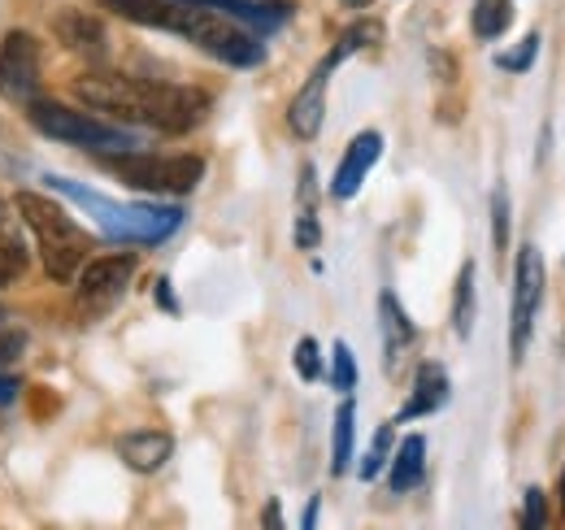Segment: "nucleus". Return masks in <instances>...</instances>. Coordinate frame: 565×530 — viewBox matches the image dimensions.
I'll return each instance as SVG.
<instances>
[{"mask_svg": "<svg viewBox=\"0 0 565 530\" xmlns=\"http://www.w3.org/2000/svg\"><path fill=\"white\" fill-rule=\"evenodd\" d=\"M544 257L535 244H522L518 248V265H513V305H509V357L513 365L526 361V348H531V335H535V318H540V305H544Z\"/></svg>", "mask_w": 565, "mask_h": 530, "instance_id": "nucleus-8", "label": "nucleus"}, {"mask_svg": "<svg viewBox=\"0 0 565 530\" xmlns=\"http://www.w3.org/2000/svg\"><path fill=\"white\" fill-rule=\"evenodd\" d=\"M44 188L74 200V204H83L92 213V222L105 231V240H114V244L152 248V244L170 240L183 226V209H174V204H118V200L100 197L96 188H83V183H71V179H53V174H44Z\"/></svg>", "mask_w": 565, "mask_h": 530, "instance_id": "nucleus-3", "label": "nucleus"}, {"mask_svg": "<svg viewBox=\"0 0 565 530\" xmlns=\"http://www.w3.org/2000/svg\"><path fill=\"white\" fill-rule=\"evenodd\" d=\"M353 439H356V404L344 396L335 409V435H331V474H349L353 465Z\"/></svg>", "mask_w": 565, "mask_h": 530, "instance_id": "nucleus-19", "label": "nucleus"}, {"mask_svg": "<svg viewBox=\"0 0 565 530\" xmlns=\"http://www.w3.org/2000/svg\"><path fill=\"white\" fill-rule=\"evenodd\" d=\"M26 118L31 127L57 144H71V148H83V152H96V157H122V152H140V139L122 127H109L92 114H78L71 105H57L49 96H35L26 105Z\"/></svg>", "mask_w": 565, "mask_h": 530, "instance_id": "nucleus-5", "label": "nucleus"}, {"mask_svg": "<svg viewBox=\"0 0 565 530\" xmlns=\"http://www.w3.org/2000/svg\"><path fill=\"white\" fill-rule=\"evenodd\" d=\"M448 404V370L439 361H423L418 374H414V396L401 404L396 422H414V417H426V413H439Z\"/></svg>", "mask_w": 565, "mask_h": 530, "instance_id": "nucleus-15", "label": "nucleus"}, {"mask_svg": "<svg viewBox=\"0 0 565 530\" xmlns=\"http://www.w3.org/2000/svg\"><path fill=\"white\" fill-rule=\"evenodd\" d=\"M379 331H383V365H387V374H396L401 361L409 357L414 339H418L409 314H405L401 300H396V292H383V296H379Z\"/></svg>", "mask_w": 565, "mask_h": 530, "instance_id": "nucleus-12", "label": "nucleus"}, {"mask_svg": "<svg viewBox=\"0 0 565 530\" xmlns=\"http://www.w3.org/2000/svg\"><path fill=\"white\" fill-rule=\"evenodd\" d=\"M548 527V500L540 487H526V500H522V530H544Z\"/></svg>", "mask_w": 565, "mask_h": 530, "instance_id": "nucleus-27", "label": "nucleus"}, {"mask_svg": "<svg viewBox=\"0 0 565 530\" xmlns=\"http://www.w3.org/2000/svg\"><path fill=\"white\" fill-rule=\"evenodd\" d=\"M374 40H379V26H374V22H356V26H349V31L340 35V44L313 66V74L305 78V87L296 92V100H291V109H287V127L296 131V139H318L322 118H327V87H331V74L344 66L356 49H365V44H374Z\"/></svg>", "mask_w": 565, "mask_h": 530, "instance_id": "nucleus-6", "label": "nucleus"}, {"mask_svg": "<svg viewBox=\"0 0 565 530\" xmlns=\"http://www.w3.org/2000/svg\"><path fill=\"white\" fill-rule=\"evenodd\" d=\"M349 9H370V0H344Z\"/></svg>", "mask_w": 565, "mask_h": 530, "instance_id": "nucleus-34", "label": "nucleus"}, {"mask_svg": "<svg viewBox=\"0 0 565 530\" xmlns=\"http://www.w3.org/2000/svg\"><path fill=\"white\" fill-rule=\"evenodd\" d=\"M0 357H22V331L9 327L4 309H0Z\"/></svg>", "mask_w": 565, "mask_h": 530, "instance_id": "nucleus-28", "label": "nucleus"}, {"mask_svg": "<svg viewBox=\"0 0 565 530\" xmlns=\"http://www.w3.org/2000/svg\"><path fill=\"white\" fill-rule=\"evenodd\" d=\"M452 331L470 339L475 331V262L461 265L457 274V292H452Z\"/></svg>", "mask_w": 565, "mask_h": 530, "instance_id": "nucleus-20", "label": "nucleus"}, {"mask_svg": "<svg viewBox=\"0 0 565 530\" xmlns=\"http://www.w3.org/2000/svg\"><path fill=\"white\" fill-rule=\"evenodd\" d=\"M136 278V257L131 253H114V257H96L87 269H78V309L83 314H105Z\"/></svg>", "mask_w": 565, "mask_h": 530, "instance_id": "nucleus-10", "label": "nucleus"}, {"mask_svg": "<svg viewBox=\"0 0 565 530\" xmlns=\"http://www.w3.org/2000/svg\"><path fill=\"white\" fill-rule=\"evenodd\" d=\"M562 513H565V469H562Z\"/></svg>", "mask_w": 565, "mask_h": 530, "instance_id": "nucleus-35", "label": "nucleus"}, {"mask_svg": "<svg viewBox=\"0 0 565 530\" xmlns=\"http://www.w3.org/2000/svg\"><path fill=\"white\" fill-rule=\"evenodd\" d=\"M535 57H540V35H522L518 49L495 53V66L504 70V74H526V70L535 66Z\"/></svg>", "mask_w": 565, "mask_h": 530, "instance_id": "nucleus-23", "label": "nucleus"}, {"mask_svg": "<svg viewBox=\"0 0 565 530\" xmlns=\"http://www.w3.org/2000/svg\"><path fill=\"white\" fill-rule=\"evenodd\" d=\"M331 388L344 392V396L356 388V361H353V348L344 339L331 348Z\"/></svg>", "mask_w": 565, "mask_h": 530, "instance_id": "nucleus-22", "label": "nucleus"}, {"mask_svg": "<svg viewBox=\"0 0 565 530\" xmlns=\"http://www.w3.org/2000/svg\"><path fill=\"white\" fill-rule=\"evenodd\" d=\"M262 527H266V530H282V505H279V500H270V505H266V513H262Z\"/></svg>", "mask_w": 565, "mask_h": 530, "instance_id": "nucleus-31", "label": "nucleus"}, {"mask_svg": "<svg viewBox=\"0 0 565 530\" xmlns=\"http://www.w3.org/2000/svg\"><path fill=\"white\" fill-rule=\"evenodd\" d=\"M318 513H322V500L313 496V500L305 505V518H300V530H318Z\"/></svg>", "mask_w": 565, "mask_h": 530, "instance_id": "nucleus-32", "label": "nucleus"}, {"mask_svg": "<svg viewBox=\"0 0 565 530\" xmlns=\"http://www.w3.org/2000/svg\"><path fill=\"white\" fill-rule=\"evenodd\" d=\"M291 365H296V374L305 379V383H318L322 379V348H318V339H300L296 343V352H291Z\"/></svg>", "mask_w": 565, "mask_h": 530, "instance_id": "nucleus-24", "label": "nucleus"}, {"mask_svg": "<svg viewBox=\"0 0 565 530\" xmlns=\"http://www.w3.org/2000/svg\"><path fill=\"white\" fill-rule=\"evenodd\" d=\"M188 4L213 9V13L248 26L253 35H270L275 26H282V18H287V4H275V0H188Z\"/></svg>", "mask_w": 565, "mask_h": 530, "instance_id": "nucleus-13", "label": "nucleus"}, {"mask_svg": "<svg viewBox=\"0 0 565 530\" xmlns=\"http://www.w3.org/2000/svg\"><path fill=\"white\" fill-rule=\"evenodd\" d=\"M387 457H392V426H383L379 435H374V444H370V453H365V462H361V478L370 483V478H379V469L387 465Z\"/></svg>", "mask_w": 565, "mask_h": 530, "instance_id": "nucleus-25", "label": "nucleus"}, {"mask_svg": "<svg viewBox=\"0 0 565 530\" xmlns=\"http://www.w3.org/2000/svg\"><path fill=\"white\" fill-rule=\"evenodd\" d=\"M53 35L71 53H83V57H100L105 53V26L87 9H57L53 13Z\"/></svg>", "mask_w": 565, "mask_h": 530, "instance_id": "nucleus-14", "label": "nucleus"}, {"mask_svg": "<svg viewBox=\"0 0 565 530\" xmlns=\"http://www.w3.org/2000/svg\"><path fill=\"white\" fill-rule=\"evenodd\" d=\"M383 157V135L379 131H361L344 148V157H340V170H335V179H331V197L335 200H353L361 192V183H365V174L374 170V161Z\"/></svg>", "mask_w": 565, "mask_h": 530, "instance_id": "nucleus-11", "label": "nucleus"}, {"mask_svg": "<svg viewBox=\"0 0 565 530\" xmlns=\"http://www.w3.org/2000/svg\"><path fill=\"white\" fill-rule=\"evenodd\" d=\"M513 22V4L509 0H475V13H470V26L479 40H500Z\"/></svg>", "mask_w": 565, "mask_h": 530, "instance_id": "nucleus-21", "label": "nucleus"}, {"mask_svg": "<svg viewBox=\"0 0 565 530\" xmlns=\"http://www.w3.org/2000/svg\"><path fill=\"white\" fill-rule=\"evenodd\" d=\"M13 209H18V218L26 222L35 248H40L44 274L53 283H74L78 269L87 265V248H92L87 231L74 222L62 204H53V200L40 197V192H18Z\"/></svg>", "mask_w": 565, "mask_h": 530, "instance_id": "nucleus-4", "label": "nucleus"}, {"mask_svg": "<svg viewBox=\"0 0 565 530\" xmlns=\"http://www.w3.org/2000/svg\"><path fill=\"white\" fill-rule=\"evenodd\" d=\"M74 96L109 118L152 127V131L183 135L205 123L210 114V92L188 87V83H166V78H136L118 70H87L74 78Z\"/></svg>", "mask_w": 565, "mask_h": 530, "instance_id": "nucleus-1", "label": "nucleus"}, {"mask_svg": "<svg viewBox=\"0 0 565 530\" xmlns=\"http://www.w3.org/2000/svg\"><path fill=\"white\" fill-rule=\"evenodd\" d=\"M157 300H161V309L179 314V300H174V292H170V278H157Z\"/></svg>", "mask_w": 565, "mask_h": 530, "instance_id": "nucleus-30", "label": "nucleus"}, {"mask_svg": "<svg viewBox=\"0 0 565 530\" xmlns=\"http://www.w3.org/2000/svg\"><path fill=\"white\" fill-rule=\"evenodd\" d=\"M322 231H318V218H296V248H318Z\"/></svg>", "mask_w": 565, "mask_h": 530, "instance_id": "nucleus-29", "label": "nucleus"}, {"mask_svg": "<svg viewBox=\"0 0 565 530\" xmlns=\"http://www.w3.org/2000/svg\"><path fill=\"white\" fill-rule=\"evenodd\" d=\"M170 453H174V439L166 431H131V435L118 439V457L136 474H157L161 465L170 462Z\"/></svg>", "mask_w": 565, "mask_h": 530, "instance_id": "nucleus-16", "label": "nucleus"}, {"mask_svg": "<svg viewBox=\"0 0 565 530\" xmlns=\"http://www.w3.org/2000/svg\"><path fill=\"white\" fill-rule=\"evenodd\" d=\"M114 179H122L127 188L140 192H161V197H188L201 188L205 179V157L196 152H170V157H152V152H122V157H100Z\"/></svg>", "mask_w": 565, "mask_h": 530, "instance_id": "nucleus-7", "label": "nucleus"}, {"mask_svg": "<svg viewBox=\"0 0 565 530\" xmlns=\"http://www.w3.org/2000/svg\"><path fill=\"white\" fill-rule=\"evenodd\" d=\"M26 244H22V231H18V218L13 209L0 200V287L18 283L26 274Z\"/></svg>", "mask_w": 565, "mask_h": 530, "instance_id": "nucleus-17", "label": "nucleus"}, {"mask_svg": "<svg viewBox=\"0 0 565 530\" xmlns=\"http://www.w3.org/2000/svg\"><path fill=\"white\" fill-rule=\"evenodd\" d=\"M100 4L118 18H127V22L170 31L179 40L205 49L222 66L253 70L266 62V44L248 26H239V22H231L213 9H201V4H188V0H100Z\"/></svg>", "mask_w": 565, "mask_h": 530, "instance_id": "nucleus-2", "label": "nucleus"}, {"mask_svg": "<svg viewBox=\"0 0 565 530\" xmlns=\"http://www.w3.org/2000/svg\"><path fill=\"white\" fill-rule=\"evenodd\" d=\"M0 96L13 105L40 96V40L31 31H9L0 44Z\"/></svg>", "mask_w": 565, "mask_h": 530, "instance_id": "nucleus-9", "label": "nucleus"}, {"mask_svg": "<svg viewBox=\"0 0 565 530\" xmlns=\"http://www.w3.org/2000/svg\"><path fill=\"white\" fill-rule=\"evenodd\" d=\"M492 240H495V253L509 248V192H504V183L492 188Z\"/></svg>", "mask_w": 565, "mask_h": 530, "instance_id": "nucleus-26", "label": "nucleus"}, {"mask_svg": "<svg viewBox=\"0 0 565 530\" xmlns=\"http://www.w3.org/2000/svg\"><path fill=\"white\" fill-rule=\"evenodd\" d=\"M423 474H426V439L423 435H409V439H401V448L392 453V491H396V496L414 491V487L423 483Z\"/></svg>", "mask_w": 565, "mask_h": 530, "instance_id": "nucleus-18", "label": "nucleus"}, {"mask_svg": "<svg viewBox=\"0 0 565 530\" xmlns=\"http://www.w3.org/2000/svg\"><path fill=\"white\" fill-rule=\"evenodd\" d=\"M13 396H18V388H13V383H9L4 374H0V404H9Z\"/></svg>", "mask_w": 565, "mask_h": 530, "instance_id": "nucleus-33", "label": "nucleus"}]
</instances>
